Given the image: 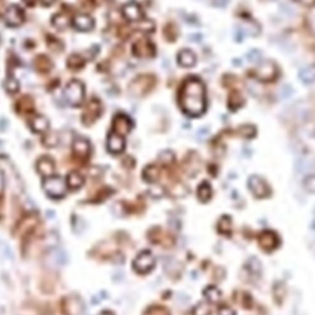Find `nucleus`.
I'll return each instance as SVG.
<instances>
[{
	"mask_svg": "<svg viewBox=\"0 0 315 315\" xmlns=\"http://www.w3.org/2000/svg\"><path fill=\"white\" fill-rule=\"evenodd\" d=\"M132 121L127 115L124 114H119L115 116L114 119V133L120 134V136L124 137L126 134H128L132 129Z\"/></svg>",
	"mask_w": 315,
	"mask_h": 315,
	"instance_id": "nucleus-8",
	"label": "nucleus"
},
{
	"mask_svg": "<svg viewBox=\"0 0 315 315\" xmlns=\"http://www.w3.org/2000/svg\"><path fill=\"white\" fill-rule=\"evenodd\" d=\"M197 196H198L199 201L208 202L212 197V187L209 186L208 182H202L197 191Z\"/></svg>",
	"mask_w": 315,
	"mask_h": 315,
	"instance_id": "nucleus-25",
	"label": "nucleus"
},
{
	"mask_svg": "<svg viewBox=\"0 0 315 315\" xmlns=\"http://www.w3.org/2000/svg\"><path fill=\"white\" fill-rule=\"evenodd\" d=\"M246 268L250 271V273H254V275L259 276L260 273H261L262 265H261V262L259 261V259H256V257H251V259L247 260Z\"/></svg>",
	"mask_w": 315,
	"mask_h": 315,
	"instance_id": "nucleus-29",
	"label": "nucleus"
},
{
	"mask_svg": "<svg viewBox=\"0 0 315 315\" xmlns=\"http://www.w3.org/2000/svg\"><path fill=\"white\" fill-rule=\"evenodd\" d=\"M4 185H5V180H4V174H3V171L0 170V194H3Z\"/></svg>",
	"mask_w": 315,
	"mask_h": 315,
	"instance_id": "nucleus-44",
	"label": "nucleus"
},
{
	"mask_svg": "<svg viewBox=\"0 0 315 315\" xmlns=\"http://www.w3.org/2000/svg\"><path fill=\"white\" fill-rule=\"evenodd\" d=\"M197 57L194 50L191 49H182L177 56V63L185 68H191L196 64Z\"/></svg>",
	"mask_w": 315,
	"mask_h": 315,
	"instance_id": "nucleus-17",
	"label": "nucleus"
},
{
	"mask_svg": "<svg viewBox=\"0 0 315 315\" xmlns=\"http://www.w3.org/2000/svg\"><path fill=\"white\" fill-rule=\"evenodd\" d=\"M203 295L208 302L211 303H217L220 300V297H222V293L215 286H208L203 290Z\"/></svg>",
	"mask_w": 315,
	"mask_h": 315,
	"instance_id": "nucleus-23",
	"label": "nucleus"
},
{
	"mask_svg": "<svg viewBox=\"0 0 315 315\" xmlns=\"http://www.w3.org/2000/svg\"><path fill=\"white\" fill-rule=\"evenodd\" d=\"M298 3L303 4V5H312L315 3V0H297Z\"/></svg>",
	"mask_w": 315,
	"mask_h": 315,
	"instance_id": "nucleus-45",
	"label": "nucleus"
},
{
	"mask_svg": "<svg viewBox=\"0 0 315 315\" xmlns=\"http://www.w3.org/2000/svg\"><path fill=\"white\" fill-rule=\"evenodd\" d=\"M83 63H84L83 58H81L79 54H73V56L69 57V59H68V66L71 67V68H74V69L80 68V67L83 66Z\"/></svg>",
	"mask_w": 315,
	"mask_h": 315,
	"instance_id": "nucleus-34",
	"label": "nucleus"
},
{
	"mask_svg": "<svg viewBox=\"0 0 315 315\" xmlns=\"http://www.w3.org/2000/svg\"><path fill=\"white\" fill-rule=\"evenodd\" d=\"M84 93H85V90H84L83 83L78 80H73L67 85L66 90H64V96H66L67 101L71 105L76 106L83 101Z\"/></svg>",
	"mask_w": 315,
	"mask_h": 315,
	"instance_id": "nucleus-4",
	"label": "nucleus"
},
{
	"mask_svg": "<svg viewBox=\"0 0 315 315\" xmlns=\"http://www.w3.org/2000/svg\"><path fill=\"white\" fill-rule=\"evenodd\" d=\"M25 3H27L28 5H32V4L35 3V0H25Z\"/></svg>",
	"mask_w": 315,
	"mask_h": 315,
	"instance_id": "nucleus-47",
	"label": "nucleus"
},
{
	"mask_svg": "<svg viewBox=\"0 0 315 315\" xmlns=\"http://www.w3.org/2000/svg\"><path fill=\"white\" fill-rule=\"evenodd\" d=\"M90 142L86 138H83V137H79V138H75L73 142V151L76 156L79 158H88L89 154H90Z\"/></svg>",
	"mask_w": 315,
	"mask_h": 315,
	"instance_id": "nucleus-14",
	"label": "nucleus"
},
{
	"mask_svg": "<svg viewBox=\"0 0 315 315\" xmlns=\"http://www.w3.org/2000/svg\"><path fill=\"white\" fill-rule=\"evenodd\" d=\"M194 315H209L211 314V308L208 307L204 303H199L194 307Z\"/></svg>",
	"mask_w": 315,
	"mask_h": 315,
	"instance_id": "nucleus-35",
	"label": "nucleus"
},
{
	"mask_svg": "<svg viewBox=\"0 0 315 315\" xmlns=\"http://www.w3.org/2000/svg\"><path fill=\"white\" fill-rule=\"evenodd\" d=\"M294 170L298 175H310L315 171V158L313 155H302L294 163Z\"/></svg>",
	"mask_w": 315,
	"mask_h": 315,
	"instance_id": "nucleus-7",
	"label": "nucleus"
},
{
	"mask_svg": "<svg viewBox=\"0 0 315 315\" xmlns=\"http://www.w3.org/2000/svg\"><path fill=\"white\" fill-rule=\"evenodd\" d=\"M228 3H229V0H213V4L218 8H224Z\"/></svg>",
	"mask_w": 315,
	"mask_h": 315,
	"instance_id": "nucleus-43",
	"label": "nucleus"
},
{
	"mask_svg": "<svg viewBox=\"0 0 315 315\" xmlns=\"http://www.w3.org/2000/svg\"><path fill=\"white\" fill-rule=\"evenodd\" d=\"M54 163L53 160L48 158V156H42L37 162V170L41 175L46 177L53 176L54 174Z\"/></svg>",
	"mask_w": 315,
	"mask_h": 315,
	"instance_id": "nucleus-16",
	"label": "nucleus"
},
{
	"mask_svg": "<svg viewBox=\"0 0 315 315\" xmlns=\"http://www.w3.org/2000/svg\"><path fill=\"white\" fill-rule=\"evenodd\" d=\"M84 185V177L81 176L79 172L73 171L68 175L67 177V186L72 190H78L80 189Z\"/></svg>",
	"mask_w": 315,
	"mask_h": 315,
	"instance_id": "nucleus-22",
	"label": "nucleus"
},
{
	"mask_svg": "<svg viewBox=\"0 0 315 315\" xmlns=\"http://www.w3.org/2000/svg\"><path fill=\"white\" fill-rule=\"evenodd\" d=\"M218 230L220 234L229 237L232 234V219L228 216H223L218 222Z\"/></svg>",
	"mask_w": 315,
	"mask_h": 315,
	"instance_id": "nucleus-26",
	"label": "nucleus"
},
{
	"mask_svg": "<svg viewBox=\"0 0 315 315\" xmlns=\"http://www.w3.org/2000/svg\"><path fill=\"white\" fill-rule=\"evenodd\" d=\"M181 110L191 117L203 115L207 107L206 86L198 78H190L182 85L179 96Z\"/></svg>",
	"mask_w": 315,
	"mask_h": 315,
	"instance_id": "nucleus-1",
	"label": "nucleus"
},
{
	"mask_svg": "<svg viewBox=\"0 0 315 315\" xmlns=\"http://www.w3.org/2000/svg\"><path fill=\"white\" fill-rule=\"evenodd\" d=\"M246 57H247V61L251 62V63H255V64H259L260 62H261V58H262L261 52H260V50H257V49H251V50H250Z\"/></svg>",
	"mask_w": 315,
	"mask_h": 315,
	"instance_id": "nucleus-36",
	"label": "nucleus"
},
{
	"mask_svg": "<svg viewBox=\"0 0 315 315\" xmlns=\"http://www.w3.org/2000/svg\"><path fill=\"white\" fill-rule=\"evenodd\" d=\"M144 315H169V312L163 307H153L146 310Z\"/></svg>",
	"mask_w": 315,
	"mask_h": 315,
	"instance_id": "nucleus-37",
	"label": "nucleus"
},
{
	"mask_svg": "<svg viewBox=\"0 0 315 315\" xmlns=\"http://www.w3.org/2000/svg\"><path fill=\"white\" fill-rule=\"evenodd\" d=\"M31 129H32L35 133H45V132L48 131V127H49V122L42 115H38V116L33 117V120L31 121Z\"/></svg>",
	"mask_w": 315,
	"mask_h": 315,
	"instance_id": "nucleus-20",
	"label": "nucleus"
},
{
	"mask_svg": "<svg viewBox=\"0 0 315 315\" xmlns=\"http://www.w3.org/2000/svg\"><path fill=\"white\" fill-rule=\"evenodd\" d=\"M255 75L261 81H271L277 75V67L275 63L268 61L260 63V66L255 71Z\"/></svg>",
	"mask_w": 315,
	"mask_h": 315,
	"instance_id": "nucleus-6",
	"label": "nucleus"
},
{
	"mask_svg": "<svg viewBox=\"0 0 315 315\" xmlns=\"http://www.w3.org/2000/svg\"><path fill=\"white\" fill-rule=\"evenodd\" d=\"M69 23H71L69 18L67 15H63V14H61V15H56L53 19H52V25H53L56 28H58V30H64V28L68 27Z\"/></svg>",
	"mask_w": 315,
	"mask_h": 315,
	"instance_id": "nucleus-27",
	"label": "nucleus"
},
{
	"mask_svg": "<svg viewBox=\"0 0 315 315\" xmlns=\"http://www.w3.org/2000/svg\"><path fill=\"white\" fill-rule=\"evenodd\" d=\"M280 9H281V10H282V13L285 14L286 16H288V18H291V16H294V15H295V9L292 8V6H291L290 4L283 3L282 5L280 6Z\"/></svg>",
	"mask_w": 315,
	"mask_h": 315,
	"instance_id": "nucleus-39",
	"label": "nucleus"
},
{
	"mask_svg": "<svg viewBox=\"0 0 315 315\" xmlns=\"http://www.w3.org/2000/svg\"><path fill=\"white\" fill-rule=\"evenodd\" d=\"M247 186H249L251 194L257 198H265V197L270 196L271 194L270 186L267 185V182L262 177L257 176V175H252V176L249 177Z\"/></svg>",
	"mask_w": 315,
	"mask_h": 315,
	"instance_id": "nucleus-5",
	"label": "nucleus"
},
{
	"mask_svg": "<svg viewBox=\"0 0 315 315\" xmlns=\"http://www.w3.org/2000/svg\"><path fill=\"white\" fill-rule=\"evenodd\" d=\"M313 224H314L315 227V209H314V218H313Z\"/></svg>",
	"mask_w": 315,
	"mask_h": 315,
	"instance_id": "nucleus-48",
	"label": "nucleus"
},
{
	"mask_svg": "<svg viewBox=\"0 0 315 315\" xmlns=\"http://www.w3.org/2000/svg\"><path fill=\"white\" fill-rule=\"evenodd\" d=\"M36 67L40 72H43V73H47L48 71H50L52 68V63H50L49 59L45 56H41L36 59Z\"/></svg>",
	"mask_w": 315,
	"mask_h": 315,
	"instance_id": "nucleus-30",
	"label": "nucleus"
},
{
	"mask_svg": "<svg viewBox=\"0 0 315 315\" xmlns=\"http://www.w3.org/2000/svg\"><path fill=\"white\" fill-rule=\"evenodd\" d=\"M124 146L126 142L123 137L112 132L107 138V150L112 154H120L124 150Z\"/></svg>",
	"mask_w": 315,
	"mask_h": 315,
	"instance_id": "nucleus-12",
	"label": "nucleus"
},
{
	"mask_svg": "<svg viewBox=\"0 0 315 315\" xmlns=\"http://www.w3.org/2000/svg\"><path fill=\"white\" fill-rule=\"evenodd\" d=\"M159 158L164 163L169 164V163H171L172 160H174V154H172V151H170V150H165V151H163L162 154H160Z\"/></svg>",
	"mask_w": 315,
	"mask_h": 315,
	"instance_id": "nucleus-40",
	"label": "nucleus"
},
{
	"mask_svg": "<svg viewBox=\"0 0 315 315\" xmlns=\"http://www.w3.org/2000/svg\"><path fill=\"white\" fill-rule=\"evenodd\" d=\"M122 13H123V16L131 23H136V21H139L142 19V9L141 6L138 5L134 1H131V3H127L126 5L122 9Z\"/></svg>",
	"mask_w": 315,
	"mask_h": 315,
	"instance_id": "nucleus-13",
	"label": "nucleus"
},
{
	"mask_svg": "<svg viewBox=\"0 0 315 315\" xmlns=\"http://www.w3.org/2000/svg\"><path fill=\"white\" fill-rule=\"evenodd\" d=\"M303 187L309 194H315V174L308 175L303 181Z\"/></svg>",
	"mask_w": 315,
	"mask_h": 315,
	"instance_id": "nucleus-31",
	"label": "nucleus"
},
{
	"mask_svg": "<svg viewBox=\"0 0 315 315\" xmlns=\"http://www.w3.org/2000/svg\"><path fill=\"white\" fill-rule=\"evenodd\" d=\"M73 25L76 30L86 32V31L93 30L94 20L93 18L89 15H76L75 18L73 19Z\"/></svg>",
	"mask_w": 315,
	"mask_h": 315,
	"instance_id": "nucleus-18",
	"label": "nucleus"
},
{
	"mask_svg": "<svg viewBox=\"0 0 315 315\" xmlns=\"http://www.w3.org/2000/svg\"><path fill=\"white\" fill-rule=\"evenodd\" d=\"M132 266H133V270L137 273H139V275H146L155 266V257H154V255L150 251L145 250V251H142L137 255L136 259L133 260Z\"/></svg>",
	"mask_w": 315,
	"mask_h": 315,
	"instance_id": "nucleus-3",
	"label": "nucleus"
},
{
	"mask_svg": "<svg viewBox=\"0 0 315 315\" xmlns=\"http://www.w3.org/2000/svg\"><path fill=\"white\" fill-rule=\"evenodd\" d=\"M25 20L23 9L19 8L18 5H10L5 13V21L10 26H19Z\"/></svg>",
	"mask_w": 315,
	"mask_h": 315,
	"instance_id": "nucleus-10",
	"label": "nucleus"
},
{
	"mask_svg": "<svg viewBox=\"0 0 315 315\" xmlns=\"http://www.w3.org/2000/svg\"><path fill=\"white\" fill-rule=\"evenodd\" d=\"M43 190L52 198H62L67 194V182L59 176H49L43 180Z\"/></svg>",
	"mask_w": 315,
	"mask_h": 315,
	"instance_id": "nucleus-2",
	"label": "nucleus"
},
{
	"mask_svg": "<svg viewBox=\"0 0 315 315\" xmlns=\"http://www.w3.org/2000/svg\"><path fill=\"white\" fill-rule=\"evenodd\" d=\"M133 54L137 57H150L154 54V46L148 41H138L133 45Z\"/></svg>",
	"mask_w": 315,
	"mask_h": 315,
	"instance_id": "nucleus-15",
	"label": "nucleus"
},
{
	"mask_svg": "<svg viewBox=\"0 0 315 315\" xmlns=\"http://www.w3.org/2000/svg\"><path fill=\"white\" fill-rule=\"evenodd\" d=\"M299 79L305 84V85H310L315 81V67H305V68L300 69L299 72Z\"/></svg>",
	"mask_w": 315,
	"mask_h": 315,
	"instance_id": "nucleus-21",
	"label": "nucleus"
},
{
	"mask_svg": "<svg viewBox=\"0 0 315 315\" xmlns=\"http://www.w3.org/2000/svg\"><path fill=\"white\" fill-rule=\"evenodd\" d=\"M143 177L146 182H155L158 180V177H159V170H158L156 167L150 165V167H148L144 170Z\"/></svg>",
	"mask_w": 315,
	"mask_h": 315,
	"instance_id": "nucleus-28",
	"label": "nucleus"
},
{
	"mask_svg": "<svg viewBox=\"0 0 315 315\" xmlns=\"http://www.w3.org/2000/svg\"><path fill=\"white\" fill-rule=\"evenodd\" d=\"M208 136H209L208 128H201V129H198V132H197V138H198L199 141H204V139H206Z\"/></svg>",
	"mask_w": 315,
	"mask_h": 315,
	"instance_id": "nucleus-42",
	"label": "nucleus"
},
{
	"mask_svg": "<svg viewBox=\"0 0 315 315\" xmlns=\"http://www.w3.org/2000/svg\"><path fill=\"white\" fill-rule=\"evenodd\" d=\"M238 33H242L244 36H257L260 33V27L254 23H242Z\"/></svg>",
	"mask_w": 315,
	"mask_h": 315,
	"instance_id": "nucleus-24",
	"label": "nucleus"
},
{
	"mask_svg": "<svg viewBox=\"0 0 315 315\" xmlns=\"http://www.w3.org/2000/svg\"><path fill=\"white\" fill-rule=\"evenodd\" d=\"M5 88L9 93L15 94V93H18L19 89H20V84H19V81L16 80L14 76H9L5 81Z\"/></svg>",
	"mask_w": 315,
	"mask_h": 315,
	"instance_id": "nucleus-32",
	"label": "nucleus"
},
{
	"mask_svg": "<svg viewBox=\"0 0 315 315\" xmlns=\"http://www.w3.org/2000/svg\"><path fill=\"white\" fill-rule=\"evenodd\" d=\"M218 315H237V314H235L234 309H232V308L228 307V305H223V307H220L219 309H218Z\"/></svg>",
	"mask_w": 315,
	"mask_h": 315,
	"instance_id": "nucleus-41",
	"label": "nucleus"
},
{
	"mask_svg": "<svg viewBox=\"0 0 315 315\" xmlns=\"http://www.w3.org/2000/svg\"><path fill=\"white\" fill-rule=\"evenodd\" d=\"M293 95V88L291 85H283L282 88L280 89V97L281 98H287L290 96Z\"/></svg>",
	"mask_w": 315,
	"mask_h": 315,
	"instance_id": "nucleus-38",
	"label": "nucleus"
},
{
	"mask_svg": "<svg viewBox=\"0 0 315 315\" xmlns=\"http://www.w3.org/2000/svg\"><path fill=\"white\" fill-rule=\"evenodd\" d=\"M43 143L47 146H54L58 143V136L56 132H50V133L46 134V137L43 138Z\"/></svg>",
	"mask_w": 315,
	"mask_h": 315,
	"instance_id": "nucleus-33",
	"label": "nucleus"
},
{
	"mask_svg": "<svg viewBox=\"0 0 315 315\" xmlns=\"http://www.w3.org/2000/svg\"><path fill=\"white\" fill-rule=\"evenodd\" d=\"M56 0H41V3L43 4V5H50V4H53Z\"/></svg>",
	"mask_w": 315,
	"mask_h": 315,
	"instance_id": "nucleus-46",
	"label": "nucleus"
},
{
	"mask_svg": "<svg viewBox=\"0 0 315 315\" xmlns=\"http://www.w3.org/2000/svg\"><path fill=\"white\" fill-rule=\"evenodd\" d=\"M64 313L67 315H83L84 304L80 298L69 297L64 300Z\"/></svg>",
	"mask_w": 315,
	"mask_h": 315,
	"instance_id": "nucleus-11",
	"label": "nucleus"
},
{
	"mask_svg": "<svg viewBox=\"0 0 315 315\" xmlns=\"http://www.w3.org/2000/svg\"><path fill=\"white\" fill-rule=\"evenodd\" d=\"M259 244L261 246V249H264L265 251H272L280 244L278 237L271 230H265L260 234L259 238Z\"/></svg>",
	"mask_w": 315,
	"mask_h": 315,
	"instance_id": "nucleus-9",
	"label": "nucleus"
},
{
	"mask_svg": "<svg viewBox=\"0 0 315 315\" xmlns=\"http://www.w3.org/2000/svg\"><path fill=\"white\" fill-rule=\"evenodd\" d=\"M98 115H100V102H97V101H91L88 105V107H86L85 112H84L83 121L85 122L86 124L91 123V122H94L97 119Z\"/></svg>",
	"mask_w": 315,
	"mask_h": 315,
	"instance_id": "nucleus-19",
	"label": "nucleus"
}]
</instances>
